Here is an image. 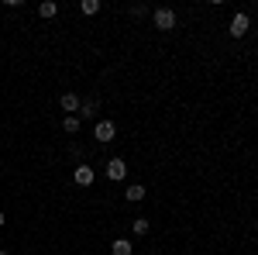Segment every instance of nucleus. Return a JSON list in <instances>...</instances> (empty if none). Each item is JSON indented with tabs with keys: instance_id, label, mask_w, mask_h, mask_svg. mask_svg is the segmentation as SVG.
<instances>
[{
	"instance_id": "nucleus-11",
	"label": "nucleus",
	"mask_w": 258,
	"mask_h": 255,
	"mask_svg": "<svg viewBox=\"0 0 258 255\" xmlns=\"http://www.w3.org/2000/svg\"><path fill=\"white\" fill-rule=\"evenodd\" d=\"M80 11L86 14V18H93V14L100 11V0H83V4H80Z\"/></svg>"
},
{
	"instance_id": "nucleus-9",
	"label": "nucleus",
	"mask_w": 258,
	"mask_h": 255,
	"mask_svg": "<svg viewBox=\"0 0 258 255\" xmlns=\"http://www.w3.org/2000/svg\"><path fill=\"white\" fill-rule=\"evenodd\" d=\"M38 14L41 18H55V14H59V4H55V0H45V4L38 7Z\"/></svg>"
},
{
	"instance_id": "nucleus-5",
	"label": "nucleus",
	"mask_w": 258,
	"mask_h": 255,
	"mask_svg": "<svg viewBox=\"0 0 258 255\" xmlns=\"http://www.w3.org/2000/svg\"><path fill=\"white\" fill-rule=\"evenodd\" d=\"M59 107H62V111H69V114H80V97H76V93H62Z\"/></svg>"
},
{
	"instance_id": "nucleus-8",
	"label": "nucleus",
	"mask_w": 258,
	"mask_h": 255,
	"mask_svg": "<svg viewBox=\"0 0 258 255\" xmlns=\"http://www.w3.org/2000/svg\"><path fill=\"white\" fill-rule=\"evenodd\" d=\"M124 196H127L131 203H141V200H145V186L135 183V186H127V190H124Z\"/></svg>"
},
{
	"instance_id": "nucleus-10",
	"label": "nucleus",
	"mask_w": 258,
	"mask_h": 255,
	"mask_svg": "<svg viewBox=\"0 0 258 255\" xmlns=\"http://www.w3.org/2000/svg\"><path fill=\"white\" fill-rule=\"evenodd\" d=\"M62 131H66V135H76V131H80V118H76V114H69V118L62 121Z\"/></svg>"
},
{
	"instance_id": "nucleus-12",
	"label": "nucleus",
	"mask_w": 258,
	"mask_h": 255,
	"mask_svg": "<svg viewBox=\"0 0 258 255\" xmlns=\"http://www.w3.org/2000/svg\"><path fill=\"white\" fill-rule=\"evenodd\" d=\"M80 114H83V118H93V114H97V100H86V104H80ZM80 114H76V118H80Z\"/></svg>"
},
{
	"instance_id": "nucleus-15",
	"label": "nucleus",
	"mask_w": 258,
	"mask_h": 255,
	"mask_svg": "<svg viewBox=\"0 0 258 255\" xmlns=\"http://www.w3.org/2000/svg\"><path fill=\"white\" fill-rule=\"evenodd\" d=\"M0 255H7V252H4V248H0Z\"/></svg>"
},
{
	"instance_id": "nucleus-7",
	"label": "nucleus",
	"mask_w": 258,
	"mask_h": 255,
	"mask_svg": "<svg viewBox=\"0 0 258 255\" xmlns=\"http://www.w3.org/2000/svg\"><path fill=\"white\" fill-rule=\"evenodd\" d=\"M110 252H114V255H131V252H135V245H131L127 238H117V241L110 245Z\"/></svg>"
},
{
	"instance_id": "nucleus-13",
	"label": "nucleus",
	"mask_w": 258,
	"mask_h": 255,
	"mask_svg": "<svg viewBox=\"0 0 258 255\" xmlns=\"http://www.w3.org/2000/svg\"><path fill=\"white\" fill-rule=\"evenodd\" d=\"M131 231H135V235H145V231H148V221H145V217L131 221Z\"/></svg>"
},
{
	"instance_id": "nucleus-3",
	"label": "nucleus",
	"mask_w": 258,
	"mask_h": 255,
	"mask_svg": "<svg viewBox=\"0 0 258 255\" xmlns=\"http://www.w3.org/2000/svg\"><path fill=\"white\" fill-rule=\"evenodd\" d=\"M93 135H97V141H114L117 128H114V121H100L97 128H93Z\"/></svg>"
},
{
	"instance_id": "nucleus-2",
	"label": "nucleus",
	"mask_w": 258,
	"mask_h": 255,
	"mask_svg": "<svg viewBox=\"0 0 258 255\" xmlns=\"http://www.w3.org/2000/svg\"><path fill=\"white\" fill-rule=\"evenodd\" d=\"M248 28H251L248 14H234V18H231V35H234V38H244V35H248Z\"/></svg>"
},
{
	"instance_id": "nucleus-14",
	"label": "nucleus",
	"mask_w": 258,
	"mask_h": 255,
	"mask_svg": "<svg viewBox=\"0 0 258 255\" xmlns=\"http://www.w3.org/2000/svg\"><path fill=\"white\" fill-rule=\"evenodd\" d=\"M0 228H4V211H0Z\"/></svg>"
},
{
	"instance_id": "nucleus-4",
	"label": "nucleus",
	"mask_w": 258,
	"mask_h": 255,
	"mask_svg": "<svg viewBox=\"0 0 258 255\" xmlns=\"http://www.w3.org/2000/svg\"><path fill=\"white\" fill-rule=\"evenodd\" d=\"M127 176V162L124 159H110L107 162V179H124Z\"/></svg>"
},
{
	"instance_id": "nucleus-6",
	"label": "nucleus",
	"mask_w": 258,
	"mask_h": 255,
	"mask_svg": "<svg viewBox=\"0 0 258 255\" xmlns=\"http://www.w3.org/2000/svg\"><path fill=\"white\" fill-rule=\"evenodd\" d=\"M73 179H76L80 186H90V183H93V169H90V166H76V173H73Z\"/></svg>"
},
{
	"instance_id": "nucleus-1",
	"label": "nucleus",
	"mask_w": 258,
	"mask_h": 255,
	"mask_svg": "<svg viewBox=\"0 0 258 255\" xmlns=\"http://www.w3.org/2000/svg\"><path fill=\"white\" fill-rule=\"evenodd\" d=\"M152 18H155V28H162V31H172V28H176V14H172L169 7H159Z\"/></svg>"
}]
</instances>
